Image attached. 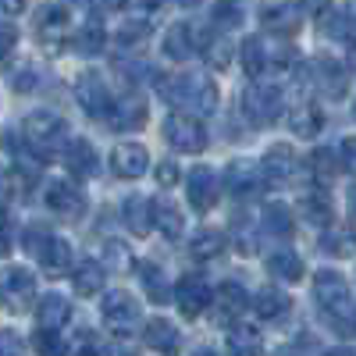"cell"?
Masks as SVG:
<instances>
[{"label": "cell", "instance_id": "30", "mask_svg": "<svg viewBox=\"0 0 356 356\" xmlns=\"http://www.w3.org/2000/svg\"><path fill=\"white\" fill-rule=\"evenodd\" d=\"M253 310L264 317V321H282L289 310H292V300L285 292H278V289H260L257 296H253Z\"/></svg>", "mask_w": 356, "mask_h": 356}, {"label": "cell", "instance_id": "53", "mask_svg": "<svg viewBox=\"0 0 356 356\" xmlns=\"http://www.w3.org/2000/svg\"><path fill=\"white\" fill-rule=\"evenodd\" d=\"M104 356H139V353H136L132 346H125V342H118V346H107Z\"/></svg>", "mask_w": 356, "mask_h": 356}, {"label": "cell", "instance_id": "21", "mask_svg": "<svg viewBox=\"0 0 356 356\" xmlns=\"http://www.w3.org/2000/svg\"><path fill=\"white\" fill-rule=\"evenodd\" d=\"M33 257L43 264L47 275H65L72 267V246L61 239V235H50V232H47V239L40 243V250Z\"/></svg>", "mask_w": 356, "mask_h": 356}, {"label": "cell", "instance_id": "49", "mask_svg": "<svg viewBox=\"0 0 356 356\" xmlns=\"http://www.w3.org/2000/svg\"><path fill=\"white\" fill-rule=\"evenodd\" d=\"M157 182H161V186H175V182H178V164H175V161H164V164L157 168Z\"/></svg>", "mask_w": 356, "mask_h": 356}, {"label": "cell", "instance_id": "55", "mask_svg": "<svg viewBox=\"0 0 356 356\" xmlns=\"http://www.w3.org/2000/svg\"><path fill=\"white\" fill-rule=\"evenodd\" d=\"M324 356H356L353 349H332V353H324Z\"/></svg>", "mask_w": 356, "mask_h": 356}, {"label": "cell", "instance_id": "59", "mask_svg": "<svg viewBox=\"0 0 356 356\" xmlns=\"http://www.w3.org/2000/svg\"><path fill=\"white\" fill-rule=\"evenodd\" d=\"M353 61H356V47H353Z\"/></svg>", "mask_w": 356, "mask_h": 356}, {"label": "cell", "instance_id": "31", "mask_svg": "<svg viewBox=\"0 0 356 356\" xmlns=\"http://www.w3.org/2000/svg\"><path fill=\"white\" fill-rule=\"evenodd\" d=\"M136 271H139V282H143V292L150 296L154 303H164L168 296H171V289H168V278H164V271L154 264V260H139L136 264Z\"/></svg>", "mask_w": 356, "mask_h": 356}, {"label": "cell", "instance_id": "1", "mask_svg": "<svg viewBox=\"0 0 356 356\" xmlns=\"http://www.w3.org/2000/svg\"><path fill=\"white\" fill-rule=\"evenodd\" d=\"M314 296H317V307L324 314V321L342 335L353 339L356 335V300L349 296V285L339 271H317L314 275Z\"/></svg>", "mask_w": 356, "mask_h": 356}, {"label": "cell", "instance_id": "8", "mask_svg": "<svg viewBox=\"0 0 356 356\" xmlns=\"http://www.w3.org/2000/svg\"><path fill=\"white\" fill-rule=\"evenodd\" d=\"M243 114L253 125H271L282 114V93L275 86H253L243 93Z\"/></svg>", "mask_w": 356, "mask_h": 356}, {"label": "cell", "instance_id": "22", "mask_svg": "<svg viewBox=\"0 0 356 356\" xmlns=\"http://www.w3.org/2000/svg\"><path fill=\"white\" fill-rule=\"evenodd\" d=\"M65 164L75 178H89V175H97L100 168V157L93 150V143L89 139H68L65 143Z\"/></svg>", "mask_w": 356, "mask_h": 356}, {"label": "cell", "instance_id": "33", "mask_svg": "<svg viewBox=\"0 0 356 356\" xmlns=\"http://www.w3.org/2000/svg\"><path fill=\"white\" fill-rule=\"evenodd\" d=\"M267 271H271L275 278H282V282H300L303 278V260L292 250H275L271 257H267Z\"/></svg>", "mask_w": 356, "mask_h": 356}, {"label": "cell", "instance_id": "36", "mask_svg": "<svg viewBox=\"0 0 356 356\" xmlns=\"http://www.w3.org/2000/svg\"><path fill=\"white\" fill-rule=\"evenodd\" d=\"M303 214H307L310 225H321V228H324V225L332 221V214H335V211H332V196L324 193V189H310V193L303 196Z\"/></svg>", "mask_w": 356, "mask_h": 356}, {"label": "cell", "instance_id": "47", "mask_svg": "<svg viewBox=\"0 0 356 356\" xmlns=\"http://www.w3.org/2000/svg\"><path fill=\"white\" fill-rule=\"evenodd\" d=\"M0 356H25V346L15 332H0Z\"/></svg>", "mask_w": 356, "mask_h": 356}, {"label": "cell", "instance_id": "6", "mask_svg": "<svg viewBox=\"0 0 356 356\" xmlns=\"http://www.w3.org/2000/svg\"><path fill=\"white\" fill-rule=\"evenodd\" d=\"M164 139L171 143V150H182V154H200L207 146V132L193 114H171L164 122Z\"/></svg>", "mask_w": 356, "mask_h": 356}, {"label": "cell", "instance_id": "27", "mask_svg": "<svg viewBox=\"0 0 356 356\" xmlns=\"http://www.w3.org/2000/svg\"><path fill=\"white\" fill-rule=\"evenodd\" d=\"M122 221L132 235H146L154 228V211H150V200L146 196H129L122 203Z\"/></svg>", "mask_w": 356, "mask_h": 356}, {"label": "cell", "instance_id": "48", "mask_svg": "<svg viewBox=\"0 0 356 356\" xmlns=\"http://www.w3.org/2000/svg\"><path fill=\"white\" fill-rule=\"evenodd\" d=\"M321 25H324V33H332L335 40H342V36H346V18H335V15H324V18H321Z\"/></svg>", "mask_w": 356, "mask_h": 356}, {"label": "cell", "instance_id": "13", "mask_svg": "<svg viewBox=\"0 0 356 356\" xmlns=\"http://www.w3.org/2000/svg\"><path fill=\"white\" fill-rule=\"evenodd\" d=\"M260 22L267 33H278V36H292L296 29H300L303 15L300 8L292 4V0H267V4L260 8Z\"/></svg>", "mask_w": 356, "mask_h": 356}, {"label": "cell", "instance_id": "56", "mask_svg": "<svg viewBox=\"0 0 356 356\" xmlns=\"http://www.w3.org/2000/svg\"><path fill=\"white\" fill-rule=\"evenodd\" d=\"M346 15H349V18H356V0H346Z\"/></svg>", "mask_w": 356, "mask_h": 356}, {"label": "cell", "instance_id": "4", "mask_svg": "<svg viewBox=\"0 0 356 356\" xmlns=\"http://www.w3.org/2000/svg\"><path fill=\"white\" fill-rule=\"evenodd\" d=\"M36 300V278L25 267H8L0 271V303L11 314H25Z\"/></svg>", "mask_w": 356, "mask_h": 356}, {"label": "cell", "instance_id": "51", "mask_svg": "<svg viewBox=\"0 0 356 356\" xmlns=\"http://www.w3.org/2000/svg\"><path fill=\"white\" fill-rule=\"evenodd\" d=\"M25 4H29V0H0V11H4V15H22Z\"/></svg>", "mask_w": 356, "mask_h": 356}, {"label": "cell", "instance_id": "23", "mask_svg": "<svg viewBox=\"0 0 356 356\" xmlns=\"http://www.w3.org/2000/svg\"><path fill=\"white\" fill-rule=\"evenodd\" d=\"M214 300H218V321H225V324H232L235 317H243L246 307H250L246 289H243V285H235V282H225V285L218 289Z\"/></svg>", "mask_w": 356, "mask_h": 356}, {"label": "cell", "instance_id": "35", "mask_svg": "<svg viewBox=\"0 0 356 356\" xmlns=\"http://www.w3.org/2000/svg\"><path fill=\"white\" fill-rule=\"evenodd\" d=\"M221 250H225V235H221L218 228L196 232L193 243H189V253H193L196 260H214V257H221Z\"/></svg>", "mask_w": 356, "mask_h": 356}, {"label": "cell", "instance_id": "10", "mask_svg": "<svg viewBox=\"0 0 356 356\" xmlns=\"http://www.w3.org/2000/svg\"><path fill=\"white\" fill-rule=\"evenodd\" d=\"M211 300H214V292H211V285H207L203 275L178 278V285H175V303H178V310H182V317H200L207 307H211Z\"/></svg>", "mask_w": 356, "mask_h": 356}, {"label": "cell", "instance_id": "58", "mask_svg": "<svg viewBox=\"0 0 356 356\" xmlns=\"http://www.w3.org/2000/svg\"><path fill=\"white\" fill-rule=\"evenodd\" d=\"M178 4H182V8H196V4H200V0H178Z\"/></svg>", "mask_w": 356, "mask_h": 356}, {"label": "cell", "instance_id": "39", "mask_svg": "<svg viewBox=\"0 0 356 356\" xmlns=\"http://www.w3.org/2000/svg\"><path fill=\"white\" fill-rule=\"evenodd\" d=\"M33 346H36L40 356H68V346H65V339H61L57 328H36Z\"/></svg>", "mask_w": 356, "mask_h": 356}, {"label": "cell", "instance_id": "19", "mask_svg": "<svg viewBox=\"0 0 356 356\" xmlns=\"http://www.w3.org/2000/svg\"><path fill=\"white\" fill-rule=\"evenodd\" d=\"M314 79L328 97H346L349 93V68L342 61H328V57H317L314 61Z\"/></svg>", "mask_w": 356, "mask_h": 356}, {"label": "cell", "instance_id": "37", "mask_svg": "<svg viewBox=\"0 0 356 356\" xmlns=\"http://www.w3.org/2000/svg\"><path fill=\"white\" fill-rule=\"evenodd\" d=\"M339 150H332V146H321V150H314L310 154V171H314V178L321 186H328L332 178H335V171H339Z\"/></svg>", "mask_w": 356, "mask_h": 356}, {"label": "cell", "instance_id": "3", "mask_svg": "<svg viewBox=\"0 0 356 356\" xmlns=\"http://www.w3.org/2000/svg\"><path fill=\"white\" fill-rule=\"evenodd\" d=\"M22 139L25 146L33 154L40 157H54L57 150H65V143H68V129L65 122L57 114L50 111H36V114H29L25 122H22Z\"/></svg>", "mask_w": 356, "mask_h": 356}, {"label": "cell", "instance_id": "34", "mask_svg": "<svg viewBox=\"0 0 356 356\" xmlns=\"http://www.w3.org/2000/svg\"><path fill=\"white\" fill-rule=\"evenodd\" d=\"M321 111L314 107V104H300L292 114H289V129L296 132V136H303V139H310V136H317L321 132Z\"/></svg>", "mask_w": 356, "mask_h": 356}, {"label": "cell", "instance_id": "41", "mask_svg": "<svg viewBox=\"0 0 356 356\" xmlns=\"http://www.w3.org/2000/svg\"><path fill=\"white\" fill-rule=\"evenodd\" d=\"M104 47V33H100V25H86L82 33H79V50L82 54H97Z\"/></svg>", "mask_w": 356, "mask_h": 356}, {"label": "cell", "instance_id": "2", "mask_svg": "<svg viewBox=\"0 0 356 356\" xmlns=\"http://www.w3.org/2000/svg\"><path fill=\"white\" fill-rule=\"evenodd\" d=\"M161 97L171 107L196 118V114H211L218 107V86L203 72H182V75H171L161 82Z\"/></svg>", "mask_w": 356, "mask_h": 356}, {"label": "cell", "instance_id": "14", "mask_svg": "<svg viewBox=\"0 0 356 356\" xmlns=\"http://www.w3.org/2000/svg\"><path fill=\"white\" fill-rule=\"evenodd\" d=\"M68 33H72V15L65 8H43L36 15V36H40L43 47L57 50L68 40Z\"/></svg>", "mask_w": 356, "mask_h": 356}, {"label": "cell", "instance_id": "24", "mask_svg": "<svg viewBox=\"0 0 356 356\" xmlns=\"http://www.w3.org/2000/svg\"><path fill=\"white\" fill-rule=\"evenodd\" d=\"M150 211H154V228L164 235V239H182V232H186V214L178 211L171 200L150 203Z\"/></svg>", "mask_w": 356, "mask_h": 356}, {"label": "cell", "instance_id": "17", "mask_svg": "<svg viewBox=\"0 0 356 356\" xmlns=\"http://www.w3.org/2000/svg\"><path fill=\"white\" fill-rule=\"evenodd\" d=\"M225 186L239 196V200H250L264 189V178H260V168L250 164V161H232L225 168Z\"/></svg>", "mask_w": 356, "mask_h": 356}, {"label": "cell", "instance_id": "16", "mask_svg": "<svg viewBox=\"0 0 356 356\" xmlns=\"http://www.w3.org/2000/svg\"><path fill=\"white\" fill-rule=\"evenodd\" d=\"M107 125L118 129V132H129V129H143L146 125V100L139 93H129L118 104H111V111L104 114Z\"/></svg>", "mask_w": 356, "mask_h": 356}, {"label": "cell", "instance_id": "12", "mask_svg": "<svg viewBox=\"0 0 356 356\" xmlns=\"http://www.w3.org/2000/svg\"><path fill=\"white\" fill-rule=\"evenodd\" d=\"M47 207L61 218H79L86 211V196L72 178H54V182L47 186Z\"/></svg>", "mask_w": 356, "mask_h": 356}, {"label": "cell", "instance_id": "26", "mask_svg": "<svg viewBox=\"0 0 356 356\" xmlns=\"http://www.w3.org/2000/svg\"><path fill=\"white\" fill-rule=\"evenodd\" d=\"M225 349H228V356H260L264 339H260V332L253 328V324H232V332L225 339Z\"/></svg>", "mask_w": 356, "mask_h": 356}, {"label": "cell", "instance_id": "52", "mask_svg": "<svg viewBox=\"0 0 356 356\" xmlns=\"http://www.w3.org/2000/svg\"><path fill=\"white\" fill-rule=\"evenodd\" d=\"M11 250V228H8V221L0 218V257H4Z\"/></svg>", "mask_w": 356, "mask_h": 356}, {"label": "cell", "instance_id": "44", "mask_svg": "<svg viewBox=\"0 0 356 356\" xmlns=\"http://www.w3.org/2000/svg\"><path fill=\"white\" fill-rule=\"evenodd\" d=\"M18 47V33L11 25H0V65H8L11 61V54Z\"/></svg>", "mask_w": 356, "mask_h": 356}, {"label": "cell", "instance_id": "42", "mask_svg": "<svg viewBox=\"0 0 356 356\" xmlns=\"http://www.w3.org/2000/svg\"><path fill=\"white\" fill-rule=\"evenodd\" d=\"M104 349H107V346H100V339H97L93 332H79V339H75V356H104Z\"/></svg>", "mask_w": 356, "mask_h": 356}, {"label": "cell", "instance_id": "25", "mask_svg": "<svg viewBox=\"0 0 356 356\" xmlns=\"http://www.w3.org/2000/svg\"><path fill=\"white\" fill-rule=\"evenodd\" d=\"M164 57L168 61H189L193 57V50H196V40H193V25H186V22H178V25H171L168 33H164Z\"/></svg>", "mask_w": 356, "mask_h": 356}, {"label": "cell", "instance_id": "5", "mask_svg": "<svg viewBox=\"0 0 356 356\" xmlns=\"http://www.w3.org/2000/svg\"><path fill=\"white\" fill-rule=\"evenodd\" d=\"M100 314H104V324L114 332V335H132L136 332V324H139V303L132 300V296L125 289H111L104 296V303H100Z\"/></svg>", "mask_w": 356, "mask_h": 356}, {"label": "cell", "instance_id": "45", "mask_svg": "<svg viewBox=\"0 0 356 356\" xmlns=\"http://www.w3.org/2000/svg\"><path fill=\"white\" fill-rule=\"evenodd\" d=\"M207 57H211V65H214V68H225V65H228V57H232L228 40L221 36V43H207Z\"/></svg>", "mask_w": 356, "mask_h": 356}, {"label": "cell", "instance_id": "11", "mask_svg": "<svg viewBox=\"0 0 356 356\" xmlns=\"http://www.w3.org/2000/svg\"><path fill=\"white\" fill-rule=\"evenodd\" d=\"M75 100L86 114L93 118H104L111 111V93H107V82L97 75V72H82L79 82H75Z\"/></svg>", "mask_w": 356, "mask_h": 356}, {"label": "cell", "instance_id": "7", "mask_svg": "<svg viewBox=\"0 0 356 356\" xmlns=\"http://www.w3.org/2000/svg\"><path fill=\"white\" fill-rule=\"evenodd\" d=\"M296 171H300V157H296V150L289 143H275V146H267L264 157H260V175H264V182H271V186H285L296 178Z\"/></svg>", "mask_w": 356, "mask_h": 356}, {"label": "cell", "instance_id": "32", "mask_svg": "<svg viewBox=\"0 0 356 356\" xmlns=\"http://www.w3.org/2000/svg\"><path fill=\"white\" fill-rule=\"evenodd\" d=\"M321 250L328 257H335V260L356 257V232L353 228H328L321 235Z\"/></svg>", "mask_w": 356, "mask_h": 356}, {"label": "cell", "instance_id": "9", "mask_svg": "<svg viewBox=\"0 0 356 356\" xmlns=\"http://www.w3.org/2000/svg\"><path fill=\"white\" fill-rule=\"evenodd\" d=\"M289 57H292L289 47H275L264 36H250L243 47V68L250 75H264L267 68H278V61H289Z\"/></svg>", "mask_w": 356, "mask_h": 356}, {"label": "cell", "instance_id": "15", "mask_svg": "<svg viewBox=\"0 0 356 356\" xmlns=\"http://www.w3.org/2000/svg\"><path fill=\"white\" fill-rule=\"evenodd\" d=\"M186 189H189V203L196 207V211H211V207L218 203V193H221V178H218L214 168L200 164V168H193Z\"/></svg>", "mask_w": 356, "mask_h": 356}, {"label": "cell", "instance_id": "43", "mask_svg": "<svg viewBox=\"0 0 356 356\" xmlns=\"http://www.w3.org/2000/svg\"><path fill=\"white\" fill-rule=\"evenodd\" d=\"M143 36H146V18H129L122 29H118V40L122 43H143Z\"/></svg>", "mask_w": 356, "mask_h": 356}, {"label": "cell", "instance_id": "46", "mask_svg": "<svg viewBox=\"0 0 356 356\" xmlns=\"http://www.w3.org/2000/svg\"><path fill=\"white\" fill-rule=\"evenodd\" d=\"M339 161H342V168H349L356 175V136H346L339 143Z\"/></svg>", "mask_w": 356, "mask_h": 356}, {"label": "cell", "instance_id": "57", "mask_svg": "<svg viewBox=\"0 0 356 356\" xmlns=\"http://www.w3.org/2000/svg\"><path fill=\"white\" fill-rule=\"evenodd\" d=\"M193 356H218V353H214V349H196Z\"/></svg>", "mask_w": 356, "mask_h": 356}, {"label": "cell", "instance_id": "38", "mask_svg": "<svg viewBox=\"0 0 356 356\" xmlns=\"http://www.w3.org/2000/svg\"><path fill=\"white\" fill-rule=\"evenodd\" d=\"M264 228L271 232V235H292V214H289V207L285 203H267L264 207Z\"/></svg>", "mask_w": 356, "mask_h": 356}, {"label": "cell", "instance_id": "29", "mask_svg": "<svg viewBox=\"0 0 356 356\" xmlns=\"http://www.w3.org/2000/svg\"><path fill=\"white\" fill-rule=\"evenodd\" d=\"M104 282H107V271H104V264H97V260H82L75 267V275H72V285H75L79 296L104 292Z\"/></svg>", "mask_w": 356, "mask_h": 356}, {"label": "cell", "instance_id": "20", "mask_svg": "<svg viewBox=\"0 0 356 356\" xmlns=\"http://www.w3.org/2000/svg\"><path fill=\"white\" fill-rule=\"evenodd\" d=\"M143 339H146V346H150L154 353H161V356H178V349H182V335H178V328H175L171 321H164V317L146 321Z\"/></svg>", "mask_w": 356, "mask_h": 356}, {"label": "cell", "instance_id": "18", "mask_svg": "<svg viewBox=\"0 0 356 356\" xmlns=\"http://www.w3.org/2000/svg\"><path fill=\"white\" fill-rule=\"evenodd\" d=\"M111 168H114L118 178H143L146 168H150V154H146V146H139V143H122L111 154Z\"/></svg>", "mask_w": 356, "mask_h": 356}, {"label": "cell", "instance_id": "28", "mask_svg": "<svg viewBox=\"0 0 356 356\" xmlns=\"http://www.w3.org/2000/svg\"><path fill=\"white\" fill-rule=\"evenodd\" d=\"M72 317V303L65 300L61 292H47L40 307H36V321H40V328H61V324Z\"/></svg>", "mask_w": 356, "mask_h": 356}, {"label": "cell", "instance_id": "54", "mask_svg": "<svg viewBox=\"0 0 356 356\" xmlns=\"http://www.w3.org/2000/svg\"><path fill=\"white\" fill-rule=\"evenodd\" d=\"M349 211H353V218H356V186L349 189Z\"/></svg>", "mask_w": 356, "mask_h": 356}, {"label": "cell", "instance_id": "40", "mask_svg": "<svg viewBox=\"0 0 356 356\" xmlns=\"http://www.w3.org/2000/svg\"><path fill=\"white\" fill-rule=\"evenodd\" d=\"M214 22L221 29H232V25H239L243 22V11L235 8V0H218V8H214Z\"/></svg>", "mask_w": 356, "mask_h": 356}, {"label": "cell", "instance_id": "50", "mask_svg": "<svg viewBox=\"0 0 356 356\" xmlns=\"http://www.w3.org/2000/svg\"><path fill=\"white\" fill-rule=\"evenodd\" d=\"M11 193H15V178H11L4 168H0V207L11 203Z\"/></svg>", "mask_w": 356, "mask_h": 356}]
</instances>
